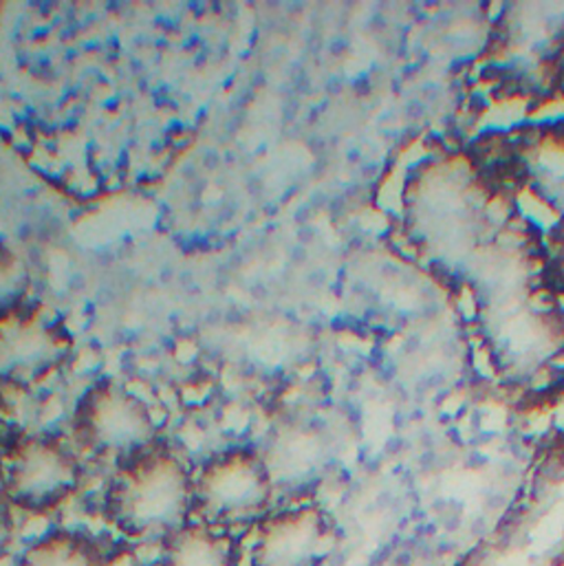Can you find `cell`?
Here are the masks:
<instances>
[{"instance_id": "3957f363", "label": "cell", "mask_w": 564, "mask_h": 566, "mask_svg": "<svg viewBox=\"0 0 564 566\" xmlns=\"http://www.w3.org/2000/svg\"><path fill=\"white\" fill-rule=\"evenodd\" d=\"M457 566H564V432L539 448L503 518Z\"/></svg>"}, {"instance_id": "30bf717a", "label": "cell", "mask_w": 564, "mask_h": 566, "mask_svg": "<svg viewBox=\"0 0 564 566\" xmlns=\"http://www.w3.org/2000/svg\"><path fill=\"white\" fill-rule=\"evenodd\" d=\"M337 541V523L324 507H286L261 518L250 566H324Z\"/></svg>"}, {"instance_id": "9a60e30c", "label": "cell", "mask_w": 564, "mask_h": 566, "mask_svg": "<svg viewBox=\"0 0 564 566\" xmlns=\"http://www.w3.org/2000/svg\"><path fill=\"white\" fill-rule=\"evenodd\" d=\"M9 443H11V441H7V437H4V432H2V428H0V459H2V454H4V450H7Z\"/></svg>"}, {"instance_id": "6da1fadb", "label": "cell", "mask_w": 564, "mask_h": 566, "mask_svg": "<svg viewBox=\"0 0 564 566\" xmlns=\"http://www.w3.org/2000/svg\"><path fill=\"white\" fill-rule=\"evenodd\" d=\"M494 181L472 159H428L404 186L406 239L432 270L468 283L481 256L505 232L494 219Z\"/></svg>"}, {"instance_id": "277c9868", "label": "cell", "mask_w": 564, "mask_h": 566, "mask_svg": "<svg viewBox=\"0 0 564 566\" xmlns=\"http://www.w3.org/2000/svg\"><path fill=\"white\" fill-rule=\"evenodd\" d=\"M195 476L179 454L153 446L122 463L104 496V518L126 538H168L190 523Z\"/></svg>"}, {"instance_id": "5b68a950", "label": "cell", "mask_w": 564, "mask_h": 566, "mask_svg": "<svg viewBox=\"0 0 564 566\" xmlns=\"http://www.w3.org/2000/svg\"><path fill=\"white\" fill-rule=\"evenodd\" d=\"M497 144L503 159L499 177L510 175L558 219L543 279L564 293V124L521 126L497 135Z\"/></svg>"}, {"instance_id": "52a82bcc", "label": "cell", "mask_w": 564, "mask_h": 566, "mask_svg": "<svg viewBox=\"0 0 564 566\" xmlns=\"http://www.w3.org/2000/svg\"><path fill=\"white\" fill-rule=\"evenodd\" d=\"M276 483L268 461L252 450H230L210 459L195 476V516L199 523L228 530L265 518Z\"/></svg>"}, {"instance_id": "7c38bea8", "label": "cell", "mask_w": 564, "mask_h": 566, "mask_svg": "<svg viewBox=\"0 0 564 566\" xmlns=\"http://www.w3.org/2000/svg\"><path fill=\"white\" fill-rule=\"evenodd\" d=\"M15 566H106V556L93 536L58 530L22 549Z\"/></svg>"}, {"instance_id": "8fae6325", "label": "cell", "mask_w": 564, "mask_h": 566, "mask_svg": "<svg viewBox=\"0 0 564 566\" xmlns=\"http://www.w3.org/2000/svg\"><path fill=\"white\" fill-rule=\"evenodd\" d=\"M161 566H241V547L228 530L188 523L166 538Z\"/></svg>"}, {"instance_id": "9c48e42d", "label": "cell", "mask_w": 564, "mask_h": 566, "mask_svg": "<svg viewBox=\"0 0 564 566\" xmlns=\"http://www.w3.org/2000/svg\"><path fill=\"white\" fill-rule=\"evenodd\" d=\"M69 348L71 339L55 317L20 302L0 317V384L40 381L66 359Z\"/></svg>"}, {"instance_id": "5bb4252c", "label": "cell", "mask_w": 564, "mask_h": 566, "mask_svg": "<svg viewBox=\"0 0 564 566\" xmlns=\"http://www.w3.org/2000/svg\"><path fill=\"white\" fill-rule=\"evenodd\" d=\"M15 530H13V516L9 512V505L0 499V556L9 549V545L13 543Z\"/></svg>"}, {"instance_id": "8992f818", "label": "cell", "mask_w": 564, "mask_h": 566, "mask_svg": "<svg viewBox=\"0 0 564 566\" xmlns=\"http://www.w3.org/2000/svg\"><path fill=\"white\" fill-rule=\"evenodd\" d=\"M82 465L71 448L53 437L13 439L0 459V496L27 514H49L80 488Z\"/></svg>"}, {"instance_id": "7a4b0ae2", "label": "cell", "mask_w": 564, "mask_h": 566, "mask_svg": "<svg viewBox=\"0 0 564 566\" xmlns=\"http://www.w3.org/2000/svg\"><path fill=\"white\" fill-rule=\"evenodd\" d=\"M468 284L483 342L503 377L528 381L564 355V315L534 302L536 261L516 234H505Z\"/></svg>"}, {"instance_id": "ba28073f", "label": "cell", "mask_w": 564, "mask_h": 566, "mask_svg": "<svg viewBox=\"0 0 564 566\" xmlns=\"http://www.w3.org/2000/svg\"><path fill=\"white\" fill-rule=\"evenodd\" d=\"M75 437L91 454L122 465L155 446L157 423L139 397L102 381L77 403Z\"/></svg>"}, {"instance_id": "4fadbf2b", "label": "cell", "mask_w": 564, "mask_h": 566, "mask_svg": "<svg viewBox=\"0 0 564 566\" xmlns=\"http://www.w3.org/2000/svg\"><path fill=\"white\" fill-rule=\"evenodd\" d=\"M27 283L29 276L20 259L13 252L0 248V317L24 302Z\"/></svg>"}]
</instances>
